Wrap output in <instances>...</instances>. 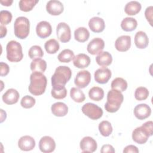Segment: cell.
Masks as SVG:
<instances>
[{"label":"cell","mask_w":153,"mask_h":153,"mask_svg":"<svg viewBox=\"0 0 153 153\" xmlns=\"http://www.w3.org/2000/svg\"><path fill=\"white\" fill-rule=\"evenodd\" d=\"M11 13L7 10H2L0 12V23L2 25H8L12 20Z\"/></svg>","instance_id":"cell-40"},{"label":"cell","mask_w":153,"mask_h":153,"mask_svg":"<svg viewBox=\"0 0 153 153\" xmlns=\"http://www.w3.org/2000/svg\"><path fill=\"white\" fill-rule=\"evenodd\" d=\"M82 113L91 120H96L103 115L102 109L93 103H87L81 108Z\"/></svg>","instance_id":"cell-7"},{"label":"cell","mask_w":153,"mask_h":153,"mask_svg":"<svg viewBox=\"0 0 153 153\" xmlns=\"http://www.w3.org/2000/svg\"><path fill=\"white\" fill-rule=\"evenodd\" d=\"M71 76L72 71L68 66H59L56 69L54 74L51 76V85L52 86L57 85H65Z\"/></svg>","instance_id":"cell-4"},{"label":"cell","mask_w":153,"mask_h":153,"mask_svg":"<svg viewBox=\"0 0 153 153\" xmlns=\"http://www.w3.org/2000/svg\"><path fill=\"white\" fill-rule=\"evenodd\" d=\"M44 47L48 54H54L59 50L60 45L56 39H50L45 42Z\"/></svg>","instance_id":"cell-33"},{"label":"cell","mask_w":153,"mask_h":153,"mask_svg":"<svg viewBox=\"0 0 153 153\" xmlns=\"http://www.w3.org/2000/svg\"><path fill=\"white\" fill-rule=\"evenodd\" d=\"M64 7L63 4L57 0L49 1L46 5L47 11L52 16H58L63 13Z\"/></svg>","instance_id":"cell-16"},{"label":"cell","mask_w":153,"mask_h":153,"mask_svg":"<svg viewBox=\"0 0 153 153\" xmlns=\"http://www.w3.org/2000/svg\"><path fill=\"white\" fill-rule=\"evenodd\" d=\"M149 96L148 90L144 87H137L134 91V97L139 101L144 100L148 98Z\"/></svg>","instance_id":"cell-38"},{"label":"cell","mask_w":153,"mask_h":153,"mask_svg":"<svg viewBox=\"0 0 153 153\" xmlns=\"http://www.w3.org/2000/svg\"><path fill=\"white\" fill-rule=\"evenodd\" d=\"M96 61L99 66L106 67L112 63V57L109 52L103 51L97 55L96 57Z\"/></svg>","instance_id":"cell-24"},{"label":"cell","mask_w":153,"mask_h":153,"mask_svg":"<svg viewBox=\"0 0 153 153\" xmlns=\"http://www.w3.org/2000/svg\"><path fill=\"white\" fill-rule=\"evenodd\" d=\"M56 34L59 40L63 43L68 42L71 38V32L69 26L65 23H59L56 27Z\"/></svg>","instance_id":"cell-8"},{"label":"cell","mask_w":153,"mask_h":153,"mask_svg":"<svg viewBox=\"0 0 153 153\" xmlns=\"http://www.w3.org/2000/svg\"><path fill=\"white\" fill-rule=\"evenodd\" d=\"M152 134L153 123L152 121H148L134 129L132 132V139L138 144H144Z\"/></svg>","instance_id":"cell-2"},{"label":"cell","mask_w":153,"mask_h":153,"mask_svg":"<svg viewBox=\"0 0 153 153\" xmlns=\"http://www.w3.org/2000/svg\"><path fill=\"white\" fill-rule=\"evenodd\" d=\"M6 51L7 59L10 62H19L23 57L22 47L16 41L12 40L8 42L6 47Z\"/></svg>","instance_id":"cell-5"},{"label":"cell","mask_w":153,"mask_h":153,"mask_svg":"<svg viewBox=\"0 0 153 153\" xmlns=\"http://www.w3.org/2000/svg\"><path fill=\"white\" fill-rule=\"evenodd\" d=\"M139 151L138 148L133 145H130L127 146H126L123 150L124 153H128V152H136L137 153L139 152Z\"/></svg>","instance_id":"cell-44"},{"label":"cell","mask_w":153,"mask_h":153,"mask_svg":"<svg viewBox=\"0 0 153 153\" xmlns=\"http://www.w3.org/2000/svg\"><path fill=\"white\" fill-rule=\"evenodd\" d=\"M137 26V22L133 17H126L121 23V27L122 29L126 32H131L135 30Z\"/></svg>","instance_id":"cell-26"},{"label":"cell","mask_w":153,"mask_h":153,"mask_svg":"<svg viewBox=\"0 0 153 153\" xmlns=\"http://www.w3.org/2000/svg\"><path fill=\"white\" fill-rule=\"evenodd\" d=\"M111 87L112 89L117 90L121 92L124 91L127 88V82L123 78L118 77L113 79Z\"/></svg>","instance_id":"cell-31"},{"label":"cell","mask_w":153,"mask_h":153,"mask_svg":"<svg viewBox=\"0 0 153 153\" xmlns=\"http://www.w3.org/2000/svg\"><path fill=\"white\" fill-rule=\"evenodd\" d=\"M152 6H149L146 8L145 11V16L151 26H152Z\"/></svg>","instance_id":"cell-41"},{"label":"cell","mask_w":153,"mask_h":153,"mask_svg":"<svg viewBox=\"0 0 153 153\" xmlns=\"http://www.w3.org/2000/svg\"><path fill=\"white\" fill-rule=\"evenodd\" d=\"M91 60L88 56L84 53H80L75 56L73 60L74 65L79 68L84 69L89 66Z\"/></svg>","instance_id":"cell-21"},{"label":"cell","mask_w":153,"mask_h":153,"mask_svg":"<svg viewBox=\"0 0 153 153\" xmlns=\"http://www.w3.org/2000/svg\"><path fill=\"white\" fill-rule=\"evenodd\" d=\"M47 84V78L42 73L33 72L30 76L29 91L34 96L41 95L45 91Z\"/></svg>","instance_id":"cell-1"},{"label":"cell","mask_w":153,"mask_h":153,"mask_svg":"<svg viewBox=\"0 0 153 153\" xmlns=\"http://www.w3.org/2000/svg\"><path fill=\"white\" fill-rule=\"evenodd\" d=\"M123 100L124 96L121 91L111 89L107 94V102L105 105V109L108 112L114 113L120 109Z\"/></svg>","instance_id":"cell-3"},{"label":"cell","mask_w":153,"mask_h":153,"mask_svg":"<svg viewBox=\"0 0 153 153\" xmlns=\"http://www.w3.org/2000/svg\"><path fill=\"white\" fill-rule=\"evenodd\" d=\"M91 81V74L89 71L83 70L78 72L75 78L74 83L79 88L86 87Z\"/></svg>","instance_id":"cell-9"},{"label":"cell","mask_w":153,"mask_h":153,"mask_svg":"<svg viewBox=\"0 0 153 153\" xmlns=\"http://www.w3.org/2000/svg\"><path fill=\"white\" fill-rule=\"evenodd\" d=\"M28 55L31 59L33 60L35 59L41 58L44 56V52L40 46L33 45L29 48Z\"/></svg>","instance_id":"cell-37"},{"label":"cell","mask_w":153,"mask_h":153,"mask_svg":"<svg viewBox=\"0 0 153 153\" xmlns=\"http://www.w3.org/2000/svg\"><path fill=\"white\" fill-rule=\"evenodd\" d=\"M80 148L83 152H94L97 148L96 141L91 137L85 136L80 141Z\"/></svg>","instance_id":"cell-12"},{"label":"cell","mask_w":153,"mask_h":153,"mask_svg":"<svg viewBox=\"0 0 153 153\" xmlns=\"http://www.w3.org/2000/svg\"><path fill=\"white\" fill-rule=\"evenodd\" d=\"M38 2V0H21L19 2L20 10L24 12L30 11Z\"/></svg>","instance_id":"cell-36"},{"label":"cell","mask_w":153,"mask_h":153,"mask_svg":"<svg viewBox=\"0 0 153 153\" xmlns=\"http://www.w3.org/2000/svg\"><path fill=\"white\" fill-rule=\"evenodd\" d=\"M115 152L114 147L109 144L103 145L100 149V152L102 153H114Z\"/></svg>","instance_id":"cell-43"},{"label":"cell","mask_w":153,"mask_h":153,"mask_svg":"<svg viewBox=\"0 0 153 153\" xmlns=\"http://www.w3.org/2000/svg\"><path fill=\"white\" fill-rule=\"evenodd\" d=\"M115 47L120 52H124L128 50L131 47L130 36L122 35L118 37L115 42Z\"/></svg>","instance_id":"cell-17"},{"label":"cell","mask_w":153,"mask_h":153,"mask_svg":"<svg viewBox=\"0 0 153 153\" xmlns=\"http://www.w3.org/2000/svg\"><path fill=\"white\" fill-rule=\"evenodd\" d=\"M37 35L42 39L48 37L52 32V27L50 23L47 21L39 22L36 27Z\"/></svg>","instance_id":"cell-15"},{"label":"cell","mask_w":153,"mask_h":153,"mask_svg":"<svg viewBox=\"0 0 153 153\" xmlns=\"http://www.w3.org/2000/svg\"><path fill=\"white\" fill-rule=\"evenodd\" d=\"M14 34L19 39H23L27 37L30 32V22L29 19L23 16L17 17L14 24Z\"/></svg>","instance_id":"cell-6"},{"label":"cell","mask_w":153,"mask_h":153,"mask_svg":"<svg viewBox=\"0 0 153 153\" xmlns=\"http://www.w3.org/2000/svg\"><path fill=\"white\" fill-rule=\"evenodd\" d=\"M134 44L136 47L139 49H144L148 47L149 39L145 32L143 31L136 32L134 36Z\"/></svg>","instance_id":"cell-22"},{"label":"cell","mask_w":153,"mask_h":153,"mask_svg":"<svg viewBox=\"0 0 153 153\" xmlns=\"http://www.w3.org/2000/svg\"><path fill=\"white\" fill-rule=\"evenodd\" d=\"M13 0H5V1H3V0H1L0 1V2L1 3V4L4 6H7V7H8V6H10L12 3H13Z\"/></svg>","instance_id":"cell-46"},{"label":"cell","mask_w":153,"mask_h":153,"mask_svg":"<svg viewBox=\"0 0 153 153\" xmlns=\"http://www.w3.org/2000/svg\"><path fill=\"white\" fill-rule=\"evenodd\" d=\"M105 47L104 41L100 38H95L93 39L88 44L87 47V51L92 54H98L102 51Z\"/></svg>","instance_id":"cell-11"},{"label":"cell","mask_w":153,"mask_h":153,"mask_svg":"<svg viewBox=\"0 0 153 153\" xmlns=\"http://www.w3.org/2000/svg\"><path fill=\"white\" fill-rule=\"evenodd\" d=\"M90 36V32L88 29L84 27H79L74 31L75 39L79 42L87 41Z\"/></svg>","instance_id":"cell-27"},{"label":"cell","mask_w":153,"mask_h":153,"mask_svg":"<svg viewBox=\"0 0 153 153\" xmlns=\"http://www.w3.org/2000/svg\"><path fill=\"white\" fill-rule=\"evenodd\" d=\"M88 26L92 32L100 33L104 30L105 23L103 19L99 17H93L90 19L88 22Z\"/></svg>","instance_id":"cell-20"},{"label":"cell","mask_w":153,"mask_h":153,"mask_svg":"<svg viewBox=\"0 0 153 153\" xmlns=\"http://www.w3.org/2000/svg\"><path fill=\"white\" fill-rule=\"evenodd\" d=\"M111 71L106 67H102L97 69L94 74V80L99 84H106L111 77Z\"/></svg>","instance_id":"cell-13"},{"label":"cell","mask_w":153,"mask_h":153,"mask_svg":"<svg viewBox=\"0 0 153 153\" xmlns=\"http://www.w3.org/2000/svg\"><path fill=\"white\" fill-rule=\"evenodd\" d=\"M39 148L41 152L50 153L54 151L56 143L54 140L50 136H45L41 137L39 142Z\"/></svg>","instance_id":"cell-10"},{"label":"cell","mask_w":153,"mask_h":153,"mask_svg":"<svg viewBox=\"0 0 153 153\" xmlns=\"http://www.w3.org/2000/svg\"><path fill=\"white\" fill-rule=\"evenodd\" d=\"M1 66V76H5L9 73L10 71V68L9 66L2 62L0 63Z\"/></svg>","instance_id":"cell-42"},{"label":"cell","mask_w":153,"mask_h":153,"mask_svg":"<svg viewBox=\"0 0 153 153\" xmlns=\"http://www.w3.org/2000/svg\"><path fill=\"white\" fill-rule=\"evenodd\" d=\"M142 6L140 2L136 1H131L126 4L124 7L125 13L129 16H134L139 13Z\"/></svg>","instance_id":"cell-25"},{"label":"cell","mask_w":153,"mask_h":153,"mask_svg":"<svg viewBox=\"0 0 153 153\" xmlns=\"http://www.w3.org/2000/svg\"><path fill=\"white\" fill-rule=\"evenodd\" d=\"M0 30H1V38H2L3 37L6 36L7 33V29L5 26L1 25L0 26Z\"/></svg>","instance_id":"cell-45"},{"label":"cell","mask_w":153,"mask_h":153,"mask_svg":"<svg viewBox=\"0 0 153 153\" xmlns=\"http://www.w3.org/2000/svg\"><path fill=\"white\" fill-rule=\"evenodd\" d=\"M98 128L100 134L105 137L109 136L113 130L112 125L108 121H102L100 122Z\"/></svg>","instance_id":"cell-35"},{"label":"cell","mask_w":153,"mask_h":153,"mask_svg":"<svg viewBox=\"0 0 153 153\" xmlns=\"http://www.w3.org/2000/svg\"><path fill=\"white\" fill-rule=\"evenodd\" d=\"M75 57L74 53L70 49L62 50L58 55L57 59L60 62L69 63Z\"/></svg>","instance_id":"cell-34"},{"label":"cell","mask_w":153,"mask_h":153,"mask_svg":"<svg viewBox=\"0 0 153 153\" xmlns=\"http://www.w3.org/2000/svg\"><path fill=\"white\" fill-rule=\"evenodd\" d=\"M18 146L22 151H31L35 146V140L30 136H23L19 139L18 141Z\"/></svg>","instance_id":"cell-18"},{"label":"cell","mask_w":153,"mask_h":153,"mask_svg":"<svg viewBox=\"0 0 153 153\" xmlns=\"http://www.w3.org/2000/svg\"><path fill=\"white\" fill-rule=\"evenodd\" d=\"M70 96L71 99L77 103H81L85 99V96L83 91L76 87H72L71 89Z\"/></svg>","instance_id":"cell-32"},{"label":"cell","mask_w":153,"mask_h":153,"mask_svg":"<svg viewBox=\"0 0 153 153\" xmlns=\"http://www.w3.org/2000/svg\"><path fill=\"white\" fill-rule=\"evenodd\" d=\"M51 94L53 97L56 99H62L66 97L67 95V90L65 85H57L52 86Z\"/></svg>","instance_id":"cell-29"},{"label":"cell","mask_w":153,"mask_h":153,"mask_svg":"<svg viewBox=\"0 0 153 153\" xmlns=\"http://www.w3.org/2000/svg\"><path fill=\"white\" fill-rule=\"evenodd\" d=\"M51 110L54 115L56 117H64L68 112V107L65 103L58 102L51 105Z\"/></svg>","instance_id":"cell-23"},{"label":"cell","mask_w":153,"mask_h":153,"mask_svg":"<svg viewBox=\"0 0 153 153\" xmlns=\"http://www.w3.org/2000/svg\"><path fill=\"white\" fill-rule=\"evenodd\" d=\"M30 67L32 72L43 73L46 70L47 63L41 58L35 59L32 61Z\"/></svg>","instance_id":"cell-28"},{"label":"cell","mask_w":153,"mask_h":153,"mask_svg":"<svg viewBox=\"0 0 153 153\" xmlns=\"http://www.w3.org/2000/svg\"><path fill=\"white\" fill-rule=\"evenodd\" d=\"M35 99L29 95H26L23 97L20 101L21 106L25 109H29L32 108L35 105Z\"/></svg>","instance_id":"cell-39"},{"label":"cell","mask_w":153,"mask_h":153,"mask_svg":"<svg viewBox=\"0 0 153 153\" xmlns=\"http://www.w3.org/2000/svg\"><path fill=\"white\" fill-rule=\"evenodd\" d=\"M88 96L94 101H100L104 97V91L99 87H93L88 91Z\"/></svg>","instance_id":"cell-30"},{"label":"cell","mask_w":153,"mask_h":153,"mask_svg":"<svg viewBox=\"0 0 153 153\" xmlns=\"http://www.w3.org/2000/svg\"><path fill=\"white\" fill-rule=\"evenodd\" d=\"M134 116L140 120H143L149 117L151 114V109L149 105L141 103L136 105L134 108Z\"/></svg>","instance_id":"cell-14"},{"label":"cell","mask_w":153,"mask_h":153,"mask_svg":"<svg viewBox=\"0 0 153 153\" xmlns=\"http://www.w3.org/2000/svg\"><path fill=\"white\" fill-rule=\"evenodd\" d=\"M20 97L18 91L14 88L8 89L2 95L3 102L7 105H13L16 103Z\"/></svg>","instance_id":"cell-19"}]
</instances>
